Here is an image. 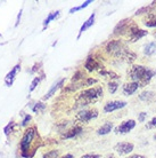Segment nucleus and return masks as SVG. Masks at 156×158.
Returning <instances> with one entry per match:
<instances>
[{
  "label": "nucleus",
  "mask_w": 156,
  "mask_h": 158,
  "mask_svg": "<svg viewBox=\"0 0 156 158\" xmlns=\"http://www.w3.org/2000/svg\"><path fill=\"white\" fill-rule=\"evenodd\" d=\"M128 76L131 81L138 83L140 87H145L156 76V70L141 65V64H135L130 68V70L128 71Z\"/></svg>",
  "instance_id": "obj_1"
},
{
  "label": "nucleus",
  "mask_w": 156,
  "mask_h": 158,
  "mask_svg": "<svg viewBox=\"0 0 156 158\" xmlns=\"http://www.w3.org/2000/svg\"><path fill=\"white\" fill-rule=\"evenodd\" d=\"M37 134H38V132H37L35 126L29 127L25 130L20 143L21 152H22L23 157H32V155L35 152V147L38 146V143L34 141Z\"/></svg>",
  "instance_id": "obj_2"
},
{
  "label": "nucleus",
  "mask_w": 156,
  "mask_h": 158,
  "mask_svg": "<svg viewBox=\"0 0 156 158\" xmlns=\"http://www.w3.org/2000/svg\"><path fill=\"white\" fill-rule=\"evenodd\" d=\"M103 95H104V91H103V88L100 86L87 88V89L80 92L78 94L76 102L80 106H88V104L96 102L97 100L102 99Z\"/></svg>",
  "instance_id": "obj_3"
},
{
  "label": "nucleus",
  "mask_w": 156,
  "mask_h": 158,
  "mask_svg": "<svg viewBox=\"0 0 156 158\" xmlns=\"http://www.w3.org/2000/svg\"><path fill=\"white\" fill-rule=\"evenodd\" d=\"M125 48L127 47L124 46V44H123V41H122L121 39H115V40H111V41L106 45L105 52L108 53L109 55L115 56V57H119V59H120Z\"/></svg>",
  "instance_id": "obj_4"
},
{
  "label": "nucleus",
  "mask_w": 156,
  "mask_h": 158,
  "mask_svg": "<svg viewBox=\"0 0 156 158\" xmlns=\"http://www.w3.org/2000/svg\"><path fill=\"white\" fill-rule=\"evenodd\" d=\"M147 35H148L147 30L139 29V27L136 23H131L129 27V30H128V41L129 43H136V41L140 40L141 38H144Z\"/></svg>",
  "instance_id": "obj_5"
},
{
  "label": "nucleus",
  "mask_w": 156,
  "mask_h": 158,
  "mask_svg": "<svg viewBox=\"0 0 156 158\" xmlns=\"http://www.w3.org/2000/svg\"><path fill=\"white\" fill-rule=\"evenodd\" d=\"M99 112L96 108L89 109V110H81L75 115V119L80 123H89L90 120L97 118Z\"/></svg>",
  "instance_id": "obj_6"
},
{
  "label": "nucleus",
  "mask_w": 156,
  "mask_h": 158,
  "mask_svg": "<svg viewBox=\"0 0 156 158\" xmlns=\"http://www.w3.org/2000/svg\"><path fill=\"white\" fill-rule=\"evenodd\" d=\"M128 106V102L127 101H122V100H114V101H108L104 104V108L103 110L105 114H111V112H114V111L121 110L123 108H125Z\"/></svg>",
  "instance_id": "obj_7"
},
{
  "label": "nucleus",
  "mask_w": 156,
  "mask_h": 158,
  "mask_svg": "<svg viewBox=\"0 0 156 158\" xmlns=\"http://www.w3.org/2000/svg\"><path fill=\"white\" fill-rule=\"evenodd\" d=\"M137 123L135 119H129V120H124V122H122L119 126H116L114 128V132H115V134H128L130 133L131 131L136 127Z\"/></svg>",
  "instance_id": "obj_8"
},
{
  "label": "nucleus",
  "mask_w": 156,
  "mask_h": 158,
  "mask_svg": "<svg viewBox=\"0 0 156 158\" xmlns=\"http://www.w3.org/2000/svg\"><path fill=\"white\" fill-rule=\"evenodd\" d=\"M113 149L120 156H125V155H129L135 149V144L132 142H117Z\"/></svg>",
  "instance_id": "obj_9"
},
{
  "label": "nucleus",
  "mask_w": 156,
  "mask_h": 158,
  "mask_svg": "<svg viewBox=\"0 0 156 158\" xmlns=\"http://www.w3.org/2000/svg\"><path fill=\"white\" fill-rule=\"evenodd\" d=\"M132 21L129 20V19H125V20L120 21L119 23L116 24V27L114 28V36H122V35H125L128 33V30H129V27L131 24Z\"/></svg>",
  "instance_id": "obj_10"
},
{
  "label": "nucleus",
  "mask_w": 156,
  "mask_h": 158,
  "mask_svg": "<svg viewBox=\"0 0 156 158\" xmlns=\"http://www.w3.org/2000/svg\"><path fill=\"white\" fill-rule=\"evenodd\" d=\"M103 68L104 67L98 62L97 60L95 59L94 56H88L86 62H84V69L88 72H92V71H96V70H102Z\"/></svg>",
  "instance_id": "obj_11"
},
{
  "label": "nucleus",
  "mask_w": 156,
  "mask_h": 158,
  "mask_svg": "<svg viewBox=\"0 0 156 158\" xmlns=\"http://www.w3.org/2000/svg\"><path fill=\"white\" fill-rule=\"evenodd\" d=\"M139 84L135 83V81H129V83H125L123 86H122V93L125 95V96H131L138 91L139 88Z\"/></svg>",
  "instance_id": "obj_12"
},
{
  "label": "nucleus",
  "mask_w": 156,
  "mask_h": 158,
  "mask_svg": "<svg viewBox=\"0 0 156 158\" xmlns=\"http://www.w3.org/2000/svg\"><path fill=\"white\" fill-rule=\"evenodd\" d=\"M64 84H65V78L63 79H59L58 81H56V83L51 86V88L48 91V93H46V95L43 96V101H46V100H49L53 96V95L56 94V92L58 91L59 88H62L63 86H64Z\"/></svg>",
  "instance_id": "obj_13"
},
{
  "label": "nucleus",
  "mask_w": 156,
  "mask_h": 158,
  "mask_svg": "<svg viewBox=\"0 0 156 158\" xmlns=\"http://www.w3.org/2000/svg\"><path fill=\"white\" fill-rule=\"evenodd\" d=\"M82 131H83L82 126L76 125V126L72 127L70 130L65 131L62 134V139H73V138H75V136H78L79 134H81Z\"/></svg>",
  "instance_id": "obj_14"
},
{
  "label": "nucleus",
  "mask_w": 156,
  "mask_h": 158,
  "mask_svg": "<svg viewBox=\"0 0 156 158\" xmlns=\"http://www.w3.org/2000/svg\"><path fill=\"white\" fill-rule=\"evenodd\" d=\"M20 70H21V64H16L15 67L10 70V72H8L6 78H5V83H6L7 86H12L14 80H15V76L17 75V72L20 71Z\"/></svg>",
  "instance_id": "obj_15"
},
{
  "label": "nucleus",
  "mask_w": 156,
  "mask_h": 158,
  "mask_svg": "<svg viewBox=\"0 0 156 158\" xmlns=\"http://www.w3.org/2000/svg\"><path fill=\"white\" fill-rule=\"evenodd\" d=\"M95 19H96V14L95 13H92L91 15L89 16V19L86 21V22H83V24L81 25V28H80V31H79V35H78V39L81 37V35L83 33V32L86 31V30H88V29L91 27V25H94L95 23Z\"/></svg>",
  "instance_id": "obj_16"
},
{
  "label": "nucleus",
  "mask_w": 156,
  "mask_h": 158,
  "mask_svg": "<svg viewBox=\"0 0 156 158\" xmlns=\"http://www.w3.org/2000/svg\"><path fill=\"white\" fill-rule=\"evenodd\" d=\"M142 24L147 28H156V14L149 13L142 19Z\"/></svg>",
  "instance_id": "obj_17"
},
{
  "label": "nucleus",
  "mask_w": 156,
  "mask_h": 158,
  "mask_svg": "<svg viewBox=\"0 0 156 158\" xmlns=\"http://www.w3.org/2000/svg\"><path fill=\"white\" fill-rule=\"evenodd\" d=\"M113 123L112 122H106L105 124H103L102 126L97 130V134L98 135H107L109 134L112 131H113Z\"/></svg>",
  "instance_id": "obj_18"
},
{
  "label": "nucleus",
  "mask_w": 156,
  "mask_h": 158,
  "mask_svg": "<svg viewBox=\"0 0 156 158\" xmlns=\"http://www.w3.org/2000/svg\"><path fill=\"white\" fill-rule=\"evenodd\" d=\"M144 55L145 56H153L156 54V41H150L144 47Z\"/></svg>",
  "instance_id": "obj_19"
},
{
  "label": "nucleus",
  "mask_w": 156,
  "mask_h": 158,
  "mask_svg": "<svg viewBox=\"0 0 156 158\" xmlns=\"http://www.w3.org/2000/svg\"><path fill=\"white\" fill-rule=\"evenodd\" d=\"M98 73L102 76V77H106V78H109L111 80H119L120 79V76L115 73L114 71H111V70H106L105 68H103L102 70H99Z\"/></svg>",
  "instance_id": "obj_20"
},
{
  "label": "nucleus",
  "mask_w": 156,
  "mask_h": 158,
  "mask_svg": "<svg viewBox=\"0 0 156 158\" xmlns=\"http://www.w3.org/2000/svg\"><path fill=\"white\" fill-rule=\"evenodd\" d=\"M60 15V12H59V10H56V12H53V13H50V14H49V15L47 16V19H46V20L43 21V30H45V29L47 28L48 27V24L50 23L51 21H54V20H56V19H57V17H58V16Z\"/></svg>",
  "instance_id": "obj_21"
},
{
  "label": "nucleus",
  "mask_w": 156,
  "mask_h": 158,
  "mask_svg": "<svg viewBox=\"0 0 156 158\" xmlns=\"http://www.w3.org/2000/svg\"><path fill=\"white\" fill-rule=\"evenodd\" d=\"M154 98H155V93L152 91H145L139 95V99H140L141 101H144V102H149V101L153 100Z\"/></svg>",
  "instance_id": "obj_22"
},
{
  "label": "nucleus",
  "mask_w": 156,
  "mask_h": 158,
  "mask_svg": "<svg viewBox=\"0 0 156 158\" xmlns=\"http://www.w3.org/2000/svg\"><path fill=\"white\" fill-rule=\"evenodd\" d=\"M87 77L84 76V73L82 71H76L73 75V77H72V79H71V83H80V81H83L84 79H86Z\"/></svg>",
  "instance_id": "obj_23"
},
{
  "label": "nucleus",
  "mask_w": 156,
  "mask_h": 158,
  "mask_svg": "<svg viewBox=\"0 0 156 158\" xmlns=\"http://www.w3.org/2000/svg\"><path fill=\"white\" fill-rule=\"evenodd\" d=\"M43 77H45V73H41V76H38V77H35L33 80H32V83H31V85H30V92H33L37 88V86L40 84V81L43 79Z\"/></svg>",
  "instance_id": "obj_24"
},
{
  "label": "nucleus",
  "mask_w": 156,
  "mask_h": 158,
  "mask_svg": "<svg viewBox=\"0 0 156 158\" xmlns=\"http://www.w3.org/2000/svg\"><path fill=\"white\" fill-rule=\"evenodd\" d=\"M107 88H108V92L111 94H115L116 91L119 89V83L116 80H111L108 85H107Z\"/></svg>",
  "instance_id": "obj_25"
},
{
  "label": "nucleus",
  "mask_w": 156,
  "mask_h": 158,
  "mask_svg": "<svg viewBox=\"0 0 156 158\" xmlns=\"http://www.w3.org/2000/svg\"><path fill=\"white\" fill-rule=\"evenodd\" d=\"M91 2H92L91 0H87V1H84V2H83L82 5H80V6H76V7L71 8V9H70V14H74V13L79 12V10H81V9H83V8L88 7V6H89Z\"/></svg>",
  "instance_id": "obj_26"
},
{
  "label": "nucleus",
  "mask_w": 156,
  "mask_h": 158,
  "mask_svg": "<svg viewBox=\"0 0 156 158\" xmlns=\"http://www.w3.org/2000/svg\"><path fill=\"white\" fill-rule=\"evenodd\" d=\"M154 4L155 2H152L150 5H148V6H145V7L140 8V9H138L136 13H135V15H141V14H149V13H152L150 12V9H152V7L154 6Z\"/></svg>",
  "instance_id": "obj_27"
},
{
  "label": "nucleus",
  "mask_w": 156,
  "mask_h": 158,
  "mask_svg": "<svg viewBox=\"0 0 156 158\" xmlns=\"http://www.w3.org/2000/svg\"><path fill=\"white\" fill-rule=\"evenodd\" d=\"M45 109H46V104L43 102H37L34 106L32 107V111L35 112V114H39V112L43 111Z\"/></svg>",
  "instance_id": "obj_28"
},
{
  "label": "nucleus",
  "mask_w": 156,
  "mask_h": 158,
  "mask_svg": "<svg viewBox=\"0 0 156 158\" xmlns=\"http://www.w3.org/2000/svg\"><path fill=\"white\" fill-rule=\"evenodd\" d=\"M42 158H59V150L54 149V150L48 151V152L43 155Z\"/></svg>",
  "instance_id": "obj_29"
},
{
  "label": "nucleus",
  "mask_w": 156,
  "mask_h": 158,
  "mask_svg": "<svg viewBox=\"0 0 156 158\" xmlns=\"http://www.w3.org/2000/svg\"><path fill=\"white\" fill-rule=\"evenodd\" d=\"M98 80L97 79L92 78V77H87L86 79H84V85L86 86H92V85H95V84H97Z\"/></svg>",
  "instance_id": "obj_30"
},
{
  "label": "nucleus",
  "mask_w": 156,
  "mask_h": 158,
  "mask_svg": "<svg viewBox=\"0 0 156 158\" xmlns=\"http://www.w3.org/2000/svg\"><path fill=\"white\" fill-rule=\"evenodd\" d=\"M155 127H156V116L155 117H153V118L146 124V128H148V130H150V128H155Z\"/></svg>",
  "instance_id": "obj_31"
},
{
  "label": "nucleus",
  "mask_w": 156,
  "mask_h": 158,
  "mask_svg": "<svg viewBox=\"0 0 156 158\" xmlns=\"http://www.w3.org/2000/svg\"><path fill=\"white\" fill-rule=\"evenodd\" d=\"M14 125H15V123L14 122H10L9 124H8L7 126L4 128V132H5V134L6 135H9V133L13 131V127H14Z\"/></svg>",
  "instance_id": "obj_32"
},
{
  "label": "nucleus",
  "mask_w": 156,
  "mask_h": 158,
  "mask_svg": "<svg viewBox=\"0 0 156 158\" xmlns=\"http://www.w3.org/2000/svg\"><path fill=\"white\" fill-rule=\"evenodd\" d=\"M147 116H148V114L145 112V111H142V112H140V114H138V122L144 123L145 120L147 119Z\"/></svg>",
  "instance_id": "obj_33"
},
{
  "label": "nucleus",
  "mask_w": 156,
  "mask_h": 158,
  "mask_svg": "<svg viewBox=\"0 0 156 158\" xmlns=\"http://www.w3.org/2000/svg\"><path fill=\"white\" fill-rule=\"evenodd\" d=\"M31 120V116L30 115H25V117H24V119L22 120V123H21V126H26L27 124H29V122Z\"/></svg>",
  "instance_id": "obj_34"
},
{
  "label": "nucleus",
  "mask_w": 156,
  "mask_h": 158,
  "mask_svg": "<svg viewBox=\"0 0 156 158\" xmlns=\"http://www.w3.org/2000/svg\"><path fill=\"white\" fill-rule=\"evenodd\" d=\"M80 158H102L100 157V155H97V154H86L81 156Z\"/></svg>",
  "instance_id": "obj_35"
},
{
  "label": "nucleus",
  "mask_w": 156,
  "mask_h": 158,
  "mask_svg": "<svg viewBox=\"0 0 156 158\" xmlns=\"http://www.w3.org/2000/svg\"><path fill=\"white\" fill-rule=\"evenodd\" d=\"M125 158H146L144 156V155H139V154H133V155H130V156H128V157Z\"/></svg>",
  "instance_id": "obj_36"
},
{
  "label": "nucleus",
  "mask_w": 156,
  "mask_h": 158,
  "mask_svg": "<svg viewBox=\"0 0 156 158\" xmlns=\"http://www.w3.org/2000/svg\"><path fill=\"white\" fill-rule=\"evenodd\" d=\"M21 16H22V10H21L20 12V14H18V16H17V21H16V27H17V25H18V23H20V21H21Z\"/></svg>",
  "instance_id": "obj_37"
},
{
  "label": "nucleus",
  "mask_w": 156,
  "mask_h": 158,
  "mask_svg": "<svg viewBox=\"0 0 156 158\" xmlns=\"http://www.w3.org/2000/svg\"><path fill=\"white\" fill-rule=\"evenodd\" d=\"M59 158H73V155L66 154V155H64V156H62V157H59Z\"/></svg>",
  "instance_id": "obj_38"
},
{
  "label": "nucleus",
  "mask_w": 156,
  "mask_h": 158,
  "mask_svg": "<svg viewBox=\"0 0 156 158\" xmlns=\"http://www.w3.org/2000/svg\"><path fill=\"white\" fill-rule=\"evenodd\" d=\"M107 158H116V157H115L114 155H108V156H107Z\"/></svg>",
  "instance_id": "obj_39"
},
{
  "label": "nucleus",
  "mask_w": 156,
  "mask_h": 158,
  "mask_svg": "<svg viewBox=\"0 0 156 158\" xmlns=\"http://www.w3.org/2000/svg\"><path fill=\"white\" fill-rule=\"evenodd\" d=\"M153 138H154V140H155V141H156V133H155V134H154V136H153Z\"/></svg>",
  "instance_id": "obj_40"
},
{
  "label": "nucleus",
  "mask_w": 156,
  "mask_h": 158,
  "mask_svg": "<svg viewBox=\"0 0 156 158\" xmlns=\"http://www.w3.org/2000/svg\"><path fill=\"white\" fill-rule=\"evenodd\" d=\"M154 36H155V37H156V31H155V32H154Z\"/></svg>",
  "instance_id": "obj_41"
}]
</instances>
